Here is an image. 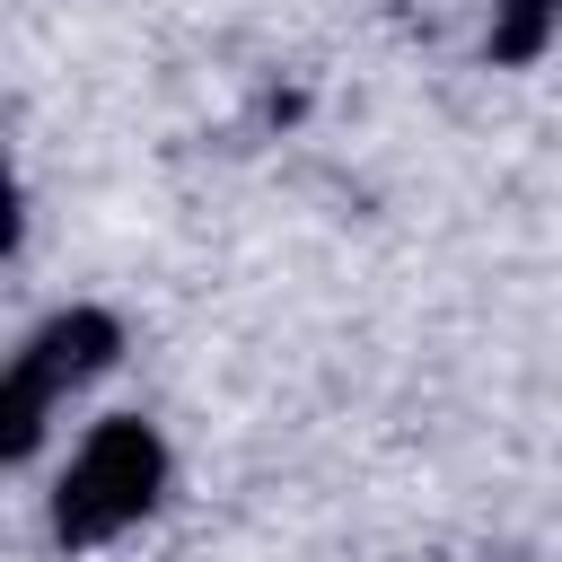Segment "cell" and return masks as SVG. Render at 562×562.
Listing matches in <instances>:
<instances>
[{"label":"cell","mask_w":562,"mask_h":562,"mask_svg":"<svg viewBox=\"0 0 562 562\" xmlns=\"http://www.w3.org/2000/svg\"><path fill=\"white\" fill-rule=\"evenodd\" d=\"M158 492H167V439H158L140 413H114V422H97V430L79 439V457L61 465L53 536H61L70 553H88V544L140 527V518L158 509Z\"/></svg>","instance_id":"1"},{"label":"cell","mask_w":562,"mask_h":562,"mask_svg":"<svg viewBox=\"0 0 562 562\" xmlns=\"http://www.w3.org/2000/svg\"><path fill=\"white\" fill-rule=\"evenodd\" d=\"M114 351H123V325H114L105 307H61V316H44V325L26 334V351L9 360L0 448H9V457H26V448L44 439V422H53V404H61V395H79L88 378H105V369H114Z\"/></svg>","instance_id":"2"},{"label":"cell","mask_w":562,"mask_h":562,"mask_svg":"<svg viewBox=\"0 0 562 562\" xmlns=\"http://www.w3.org/2000/svg\"><path fill=\"white\" fill-rule=\"evenodd\" d=\"M562 35V0H492V26H483V53L501 70H527L544 44Z\"/></svg>","instance_id":"3"}]
</instances>
